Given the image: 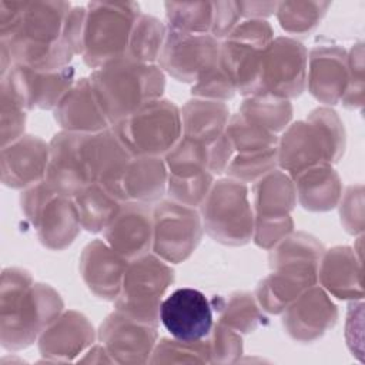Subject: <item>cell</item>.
<instances>
[{
    "label": "cell",
    "mask_w": 365,
    "mask_h": 365,
    "mask_svg": "<svg viewBox=\"0 0 365 365\" xmlns=\"http://www.w3.org/2000/svg\"><path fill=\"white\" fill-rule=\"evenodd\" d=\"M60 294L47 284L36 282L29 271L4 268L0 284V342L4 349L30 346L63 312Z\"/></svg>",
    "instance_id": "cell-1"
},
{
    "label": "cell",
    "mask_w": 365,
    "mask_h": 365,
    "mask_svg": "<svg viewBox=\"0 0 365 365\" xmlns=\"http://www.w3.org/2000/svg\"><path fill=\"white\" fill-rule=\"evenodd\" d=\"M70 9L67 1H24L14 27L0 37V48L6 50L11 64L33 70L67 67L76 56L63 38Z\"/></svg>",
    "instance_id": "cell-2"
},
{
    "label": "cell",
    "mask_w": 365,
    "mask_h": 365,
    "mask_svg": "<svg viewBox=\"0 0 365 365\" xmlns=\"http://www.w3.org/2000/svg\"><path fill=\"white\" fill-rule=\"evenodd\" d=\"M322 244L309 234L291 232L269 251L268 274L257 287L255 299L261 309L282 314L301 294L318 282Z\"/></svg>",
    "instance_id": "cell-3"
},
{
    "label": "cell",
    "mask_w": 365,
    "mask_h": 365,
    "mask_svg": "<svg viewBox=\"0 0 365 365\" xmlns=\"http://www.w3.org/2000/svg\"><path fill=\"white\" fill-rule=\"evenodd\" d=\"M88 78L111 127L144 104L161 98L165 87L164 71L158 64L140 63L127 56L94 68Z\"/></svg>",
    "instance_id": "cell-4"
},
{
    "label": "cell",
    "mask_w": 365,
    "mask_h": 365,
    "mask_svg": "<svg viewBox=\"0 0 365 365\" xmlns=\"http://www.w3.org/2000/svg\"><path fill=\"white\" fill-rule=\"evenodd\" d=\"M277 148L278 167L291 177L318 164H334L345 150L344 124L334 110L318 107L307 120L289 124Z\"/></svg>",
    "instance_id": "cell-5"
},
{
    "label": "cell",
    "mask_w": 365,
    "mask_h": 365,
    "mask_svg": "<svg viewBox=\"0 0 365 365\" xmlns=\"http://www.w3.org/2000/svg\"><path fill=\"white\" fill-rule=\"evenodd\" d=\"M83 60L91 68L124 57L140 6L134 1H94L86 6Z\"/></svg>",
    "instance_id": "cell-6"
},
{
    "label": "cell",
    "mask_w": 365,
    "mask_h": 365,
    "mask_svg": "<svg viewBox=\"0 0 365 365\" xmlns=\"http://www.w3.org/2000/svg\"><path fill=\"white\" fill-rule=\"evenodd\" d=\"M200 215L204 231L217 242L238 247L252 240L254 211L247 184L230 177L214 181Z\"/></svg>",
    "instance_id": "cell-7"
},
{
    "label": "cell",
    "mask_w": 365,
    "mask_h": 365,
    "mask_svg": "<svg viewBox=\"0 0 365 365\" xmlns=\"http://www.w3.org/2000/svg\"><path fill=\"white\" fill-rule=\"evenodd\" d=\"M133 155L164 157L182 135L181 111L170 100H153L113 125Z\"/></svg>",
    "instance_id": "cell-8"
},
{
    "label": "cell",
    "mask_w": 365,
    "mask_h": 365,
    "mask_svg": "<svg viewBox=\"0 0 365 365\" xmlns=\"http://www.w3.org/2000/svg\"><path fill=\"white\" fill-rule=\"evenodd\" d=\"M174 281V269L154 252L130 259L115 309L150 325H158L163 295Z\"/></svg>",
    "instance_id": "cell-9"
},
{
    "label": "cell",
    "mask_w": 365,
    "mask_h": 365,
    "mask_svg": "<svg viewBox=\"0 0 365 365\" xmlns=\"http://www.w3.org/2000/svg\"><path fill=\"white\" fill-rule=\"evenodd\" d=\"M297 204L294 180L282 170H272L252 185V241L271 250L294 231L291 211Z\"/></svg>",
    "instance_id": "cell-10"
},
{
    "label": "cell",
    "mask_w": 365,
    "mask_h": 365,
    "mask_svg": "<svg viewBox=\"0 0 365 365\" xmlns=\"http://www.w3.org/2000/svg\"><path fill=\"white\" fill-rule=\"evenodd\" d=\"M272 40L274 30L267 20L247 19L220 43L218 63L242 96L258 93L262 56Z\"/></svg>",
    "instance_id": "cell-11"
},
{
    "label": "cell",
    "mask_w": 365,
    "mask_h": 365,
    "mask_svg": "<svg viewBox=\"0 0 365 365\" xmlns=\"http://www.w3.org/2000/svg\"><path fill=\"white\" fill-rule=\"evenodd\" d=\"M20 205L36 228L40 242L48 250L67 248L80 232L81 225L74 200L56 192L46 180L24 188Z\"/></svg>",
    "instance_id": "cell-12"
},
{
    "label": "cell",
    "mask_w": 365,
    "mask_h": 365,
    "mask_svg": "<svg viewBox=\"0 0 365 365\" xmlns=\"http://www.w3.org/2000/svg\"><path fill=\"white\" fill-rule=\"evenodd\" d=\"M202 220L195 208L170 198L153 207L151 251L168 264L190 258L202 237Z\"/></svg>",
    "instance_id": "cell-13"
},
{
    "label": "cell",
    "mask_w": 365,
    "mask_h": 365,
    "mask_svg": "<svg viewBox=\"0 0 365 365\" xmlns=\"http://www.w3.org/2000/svg\"><path fill=\"white\" fill-rule=\"evenodd\" d=\"M308 51L292 37H275L265 48L257 94L291 100L307 87Z\"/></svg>",
    "instance_id": "cell-14"
},
{
    "label": "cell",
    "mask_w": 365,
    "mask_h": 365,
    "mask_svg": "<svg viewBox=\"0 0 365 365\" xmlns=\"http://www.w3.org/2000/svg\"><path fill=\"white\" fill-rule=\"evenodd\" d=\"M74 83L71 66L58 70H33L11 64L1 76L0 87L10 91L30 111L34 108L54 110Z\"/></svg>",
    "instance_id": "cell-15"
},
{
    "label": "cell",
    "mask_w": 365,
    "mask_h": 365,
    "mask_svg": "<svg viewBox=\"0 0 365 365\" xmlns=\"http://www.w3.org/2000/svg\"><path fill=\"white\" fill-rule=\"evenodd\" d=\"M78 151L88 182H98L121 201L120 181L133 154L121 143L113 127L98 133L80 134Z\"/></svg>",
    "instance_id": "cell-16"
},
{
    "label": "cell",
    "mask_w": 365,
    "mask_h": 365,
    "mask_svg": "<svg viewBox=\"0 0 365 365\" xmlns=\"http://www.w3.org/2000/svg\"><path fill=\"white\" fill-rule=\"evenodd\" d=\"M220 40L211 34H192L167 29L158 67L178 81L194 83L218 58Z\"/></svg>",
    "instance_id": "cell-17"
},
{
    "label": "cell",
    "mask_w": 365,
    "mask_h": 365,
    "mask_svg": "<svg viewBox=\"0 0 365 365\" xmlns=\"http://www.w3.org/2000/svg\"><path fill=\"white\" fill-rule=\"evenodd\" d=\"M157 325L140 322L115 309L100 325V344L117 364L150 362L157 344Z\"/></svg>",
    "instance_id": "cell-18"
},
{
    "label": "cell",
    "mask_w": 365,
    "mask_h": 365,
    "mask_svg": "<svg viewBox=\"0 0 365 365\" xmlns=\"http://www.w3.org/2000/svg\"><path fill=\"white\" fill-rule=\"evenodd\" d=\"M160 321L175 339L201 341L214 327L212 307L201 291L178 288L161 301Z\"/></svg>",
    "instance_id": "cell-19"
},
{
    "label": "cell",
    "mask_w": 365,
    "mask_h": 365,
    "mask_svg": "<svg viewBox=\"0 0 365 365\" xmlns=\"http://www.w3.org/2000/svg\"><path fill=\"white\" fill-rule=\"evenodd\" d=\"M338 319V309L328 292L318 285L301 294L284 312L282 325L287 334L298 342H312L321 338Z\"/></svg>",
    "instance_id": "cell-20"
},
{
    "label": "cell",
    "mask_w": 365,
    "mask_h": 365,
    "mask_svg": "<svg viewBox=\"0 0 365 365\" xmlns=\"http://www.w3.org/2000/svg\"><path fill=\"white\" fill-rule=\"evenodd\" d=\"M103 232L106 242L127 261L150 252L153 247L151 204L123 202Z\"/></svg>",
    "instance_id": "cell-21"
},
{
    "label": "cell",
    "mask_w": 365,
    "mask_h": 365,
    "mask_svg": "<svg viewBox=\"0 0 365 365\" xmlns=\"http://www.w3.org/2000/svg\"><path fill=\"white\" fill-rule=\"evenodd\" d=\"M348 84V53L336 44H319L309 51L307 63L308 91L321 103H341Z\"/></svg>",
    "instance_id": "cell-22"
},
{
    "label": "cell",
    "mask_w": 365,
    "mask_h": 365,
    "mask_svg": "<svg viewBox=\"0 0 365 365\" xmlns=\"http://www.w3.org/2000/svg\"><path fill=\"white\" fill-rule=\"evenodd\" d=\"M48 143L37 135L24 134L19 140L1 147V182L9 188L24 190L46 177Z\"/></svg>",
    "instance_id": "cell-23"
},
{
    "label": "cell",
    "mask_w": 365,
    "mask_h": 365,
    "mask_svg": "<svg viewBox=\"0 0 365 365\" xmlns=\"http://www.w3.org/2000/svg\"><path fill=\"white\" fill-rule=\"evenodd\" d=\"M96 339L88 318L74 309L63 311L38 336L40 354L48 361L68 362L84 354Z\"/></svg>",
    "instance_id": "cell-24"
},
{
    "label": "cell",
    "mask_w": 365,
    "mask_h": 365,
    "mask_svg": "<svg viewBox=\"0 0 365 365\" xmlns=\"http://www.w3.org/2000/svg\"><path fill=\"white\" fill-rule=\"evenodd\" d=\"M128 261L106 241L93 240L80 255V275L87 288L98 298L115 301L120 295Z\"/></svg>",
    "instance_id": "cell-25"
},
{
    "label": "cell",
    "mask_w": 365,
    "mask_h": 365,
    "mask_svg": "<svg viewBox=\"0 0 365 365\" xmlns=\"http://www.w3.org/2000/svg\"><path fill=\"white\" fill-rule=\"evenodd\" d=\"M80 134L70 131L57 133L48 143V161L46 182L58 194L74 197L88 184L78 151Z\"/></svg>",
    "instance_id": "cell-26"
},
{
    "label": "cell",
    "mask_w": 365,
    "mask_h": 365,
    "mask_svg": "<svg viewBox=\"0 0 365 365\" xmlns=\"http://www.w3.org/2000/svg\"><path fill=\"white\" fill-rule=\"evenodd\" d=\"M53 111L64 131L90 134L111 127L96 100L90 78L86 77L76 80Z\"/></svg>",
    "instance_id": "cell-27"
},
{
    "label": "cell",
    "mask_w": 365,
    "mask_h": 365,
    "mask_svg": "<svg viewBox=\"0 0 365 365\" xmlns=\"http://www.w3.org/2000/svg\"><path fill=\"white\" fill-rule=\"evenodd\" d=\"M318 282L339 299H362V267L355 248L338 245L324 250L318 267Z\"/></svg>",
    "instance_id": "cell-28"
},
{
    "label": "cell",
    "mask_w": 365,
    "mask_h": 365,
    "mask_svg": "<svg viewBox=\"0 0 365 365\" xmlns=\"http://www.w3.org/2000/svg\"><path fill=\"white\" fill-rule=\"evenodd\" d=\"M168 173L164 158L153 155H133L124 168L120 181L123 202L153 204L167 191Z\"/></svg>",
    "instance_id": "cell-29"
},
{
    "label": "cell",
    "mask_w": 365,
    "mask_h": 365,
    "mask_svg": "<svg viewBox=\"0 0 365 365\" xmlns=\"http://www.w3.org/2000/svg\"><path fill=\"white\" fill-rule=\"evenodd\" d=\"M291 178L297 200L308 211H329L338 205L342 197V182L332 164L314 165Z\"/></svg>",
    "instance_id": "cell-30"
},
{
    "label": "cell",
    "mask_w": 365,
    "mask_h": 365,
    "mask_svg": "<svg viewBox=\"0 0 365 365\" xmlns=\"http://www.w3.org/2000/svg\"><path fill=\"white\" fill-rule=\"evenodd\" d=\"M180 111L182 135L202 144H211L220 138L231 117L225 103L195 97L188 100Z\"/></svg>",
    "instance_id": "cell-31"
},
{
    "label": "cell",
    "mask_w": 365,
    "mask_h": 365,
    "mask_svg": "<svg viewBox=\"0 0 365 365\" xmlns=\"http://www.w3.org/2000/svg\"><path fill=\"white\" fill-rule=\"evenodd\" d=\"M73 200L80 225L88 232L104 231L123 204L98 182H88Z\"/></svg>",
    "instance_id": "cell-32"
},
{
    "label": "cell",
    "mask_w": 365,
    "mask_h": 365,
    "mask_svg": "<svg viewBox=\"0 0 365 365\" xmlns=\"http://www.w3.org/2000/svg\"><path fill=\"white\" fill-rule=\"evenodd\" d=\"M238 113L255 125L278 135L291 123L292 104L289 100L269 94H252L244 98Z\"/></svg>",
    "instance_id": "cell-33"
},
{
    "label": "cell",
    "mask_w": 365,
    "mask_h": 365,
    "mask_svg": "<svg viewBox=\"0 0 365 365\" xmlns=\"http://www.w3.org/2000/svg\"><path fill=\"white\" fill-rule=\"evenodd\" d=\"M215 309H218V322L230 327L238 334L254 332L265 321L255 297L245 291H238L227 298H220L215 302Z\"/></svg>",
    "instance_id": "cell-34"
},
{
    "label": "cell",
    "mask_w": 365,
    "mask_h": 365,
    "mask_svg": "<svg viewBox=\"0 0 365 365\" xmlns=\"http://www.w3.org/2000/svg\"><path fill=\"white\" fill-rule=\"evenodd\" d=\"M165 34L167 26L163 21L141 13L133 26L125 56L140 63L154 64L160 57Z\"/></svg>",
    "instance_id": "cell-35"
},
{
    "label": "cell",
    "mask_w": 365,
    "mask_h": 365,
    "mask_svg": "<svg viewBox=\"0 0 365 365\" xmlns=\"http://www.w3.org/2000/svg\"><path fill=\"white\" fill-rule=\"evenodd\" d=\"M163 158L168 175L194 177L208 171V144L181 135Z\"/></svg>",
    "instance_id": "cell-36"
},
{
    "label": "cell",
    "mask_w": 365,
    "mask_h": 365,
    "mask_svg": "<svg viewBox=\"0 0 365 365\" xmlns=\"http://www.w3.org/2000/svg\"><path fill=\"white\" fill-rule=\"evenodd\" d=\"M164 7L167 29L192 34H210L212 1H167Z\"/></svg>",
    "instance_id": "cell-37"
},
{
    "label": "cell",
    "mask_w": 365,
    "mask_h": 365,
    "mask_svg": "<svg viewBox=\"0 0 365 365\" xmlns=\"http://www.w3.org/2000/svg\"><path fill=\"white\" fill-rule=\"evenodd\" d=\"M328 7V1H281L275 14L282 30L294 36H307L317 29Z\"/></svg>",
    "instance_id": "cell-38"
},
{
    "label": "cell",
    "mask_w": 365,
    "mask_h": 365,
    "mask_svg": "<svg viewBox=\"0 0 365 365\" xmlns=\"http://www.w3.org/2000/svg\"><path fill=\"white\" fill-rule=\"evenodd\" d=\"M225 135L228 137L235 153H252L278 145V135L255 125L244 118L240 113L230 117Z\"/></svg>",
    "instance_id": "cell-39"
},
{
    "label": "cell",
    "mask_w": 365,
    "mask_h": 365,
    "mask_svg": "<svg viewBox=\"0 0 365 365\" xmlns=\"http://www.w3.org/2000/svg\"><path fill=\"white\" fill-rule=\"evenodd\" d=\"M277 167L278 148L271 147L252 153H235L225 170V174L232 180L248 184L258 181Z\"/></svg>",
    "instance_id": "cell-40"
},
{
    "label": "cell",
    "mask_w": 365,
    "mask_h": 365,
    "mask_svg": "<svg viewBox=\"0 0 365 365\" xmlns=\"http://www.w3.org/2000/svg\"><path fill=\"white\" fill-rule=\"evenodd\" d=\"M151 364H210V349L208 342L194 341H180L161 338L157 341L153 355L150 358Z\"/></svg>",
    "instance_id": "cell-41"
},
{
    "label": "cell",
    "mask_w": 365,
    "mask_h": 365,
    "mask_svg": "<svg viewBox=\"0 0 365 365\" xmlns=\"http://www.w3.org/2000/svg\"><path fill=\"white\" fill-rule=\"evenodd\" d=\"M214 177L215 175H212L210 171H205L194 177H187V178L168 175L167 178L168 198L191 208L201 207V204L204 202L205 197L208 195L212 187Z\"/></svg>",
    "instance_id": "cell-42"
},
{
    "label": "cell",
    "mask_w": 365,
    "mask_h": 365,
    "mask_svg": "<svg viewBox=\"0 0 365 365\" xmlns=\"http://www.w3.org/2000/svg\"><path fill=\"white\" fill-rule=\"evenodd\" d=\"M235 86L227 71L220 66L218 58L208 66L192 83L191 94L195 98L225 101L235 94Z\"/></svg>",
    "instance_id": "cell-43"
},
{
    "label": "cell",
    "mask_w": 365,
    "mask_h": 365,
    "mask_svg": "<svg viewBox=\"0 0 365 365\" xmlns=\"http://www.w3.org/2000/svg\"><path fill=\"white\" fill-rule=\"evenodd\" d=\"M27 110L6 88L0 87V137L1 147L24 135Z\"/></svg>",
    "instance_id": "cell-44"
},
{
    "label": "cell",
    "mask_w": 365,
    "mask_h": 365,
    "mask_svg": "<svg viewBox=\"0 0 365 365\" xmlns=\"http://www.w3.org/2000/svg\"><path fill=\"white\" fill-rule=\"evenodd\" d=\"M210 349V364L235 362L242 354L241 335L230 327L217 322L207 336Z\"/></svg>",
    "instance_id": "cell-45"
},
{
    "label": "cell",
    "mask_w": 365,
    "mask_h": 365,
    "mask_svg": "<svg viewBox=\"0 0 365 365\" xmlns=\"http://www.w3.org/2000/svg\"><path fill=\"white\" fill-rule=\"evenodd\" d=\"M341 103L346 108H361L364 104V51L356 44L348 53V84Z\"/></svg>",
    "instance_id": "cell-46"
},
{
    "label": "cell",
    "mask_w": 365,
    "mask_h": 365,
    "mask_svg": "<svg viewBox=\"0 0 365 365\" xmlns=\"http://www.w3.org/2000/svg\"><path fill=\"white\" fill-rule=\"evenodd\" d=\"M364 200L362 185H351L339 200L341 222L349 234H362L364 231Z\"/></svg>",
    "instance_id": "cell-47"
},
{
    "label": "cell",
    "mask_w": 365,
    "mask_h": 365,
    "mask_svg": "<svg viewBox=\"0 0 365 365\" xmlns=\"http://www.w3.org/2000/svg\"><path fill=\"white\" fill-rule=\"evenodd\" d=\"M237 1H212V26L210 34L217 40L225 38L240 24Z\"/></svg>",
    "instance_id": "cell-48"
},
{
    "label": "cell",
    "mask_w": 365,
    "mask_h": 365,
    "mask_svg": "<svg viewBox=\"0 0 365 365\" xmlns=\"http://www.w3.org/2000/svg\"><path fill=\"white\" fill-rule=\"evenodd\" d=\"M86 13H87L86 7H71L66 17L63 38L74 51V54L83 53Z\"/></svg>",
    "instance_id": "cell-49"
},
{
    "label": "cell",
    "mask_w": 365,
    "mask_h": 365,
    "mask_svg": "<svg viewBox=\"0 0 365 365\" xmlns=\"http://www.w3.org/2000/svg\"><path fill=\"white\" fill-rule=\"evenodd\" d=\"M234 154H235V151H234L228 137L224 133L220 138H217L215 141L208 144V171L212 175L225 173Z\"/></svg>",
    "instance_id": "cell-50"
},
{
    "label": "cell",
    "mask_w": 365,
    "mask_h": 365,
    "mask_svg": "<svg viewBox=\"0 0 365 365\" xmlns=\"http://www.w3.org/2000/svg\"><path fill=\"white\" fill-rule=\"evenodd\" d=\"M241 17L247 19H262L271 16L277 10L278 3L272 1H237Z\"/></svg>",
    "instance_id": "cell-51"
}]
</instances>
